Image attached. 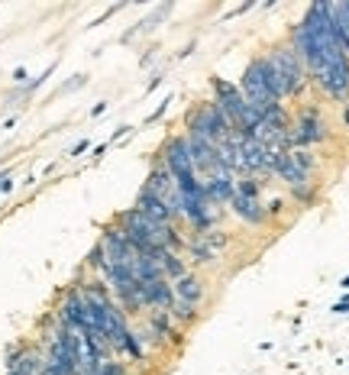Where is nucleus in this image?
Masks as SVG:
<instances>
[{
	"label": "nucleus",
	"mask_w": 349,
	"mask_h": 375,
	"mask_svg": "<svg viewBox=\"0 0 349 375\" xmlns=\"http://www.w3.org/2000/svg\"><path fill=\"white\" fill-rule=\"evenodd\" d=\"M201 185H204V194H207V201L214 207L230 204V201H233V194H236V178L230 175V172H217V175L204 178Z\"/></svg>",
	"instance_id": "obj_6"
},
{
	"label": "nucleus",
	"mask_w": 349,
	"mask_h": 375,
	"mask_svg": "<svg viewBox=\"0 0 349 375\" xmlns=\"http://www.w3.org/2000/svg\"><path fill=\"white\" fill-rule=\"evenodd\" d=\"M288 156H291V162L307 175V178H314V172H317V156H314L311 149H291Z\"/></svg>",
	"instance_id": "obj_12"
},
{
	"label": "nucleus",
	"mask_w": 349,
	"mask_h": 375,
	"mask_svg": "<svg viewBox=\"0 0 349 375\" xmlns=\"http://www.w3.org/2000/svg\"><path fill=\"white\" fill-rule=\"evenodd\" d=\"M265 210H269V217H282L284 214V201L282 197H272V201H265Z\"/></svg>",
	"instance_id": "obj_16"
},
{
	"label": "nucleus",
	"mask_w": 349,
	"mask_h": 375,
	"mask_svg": "<svg viewBox=\"0 0 349 375\" xmlns=\"http://www.w3.org/2000/svg\"><path fill=\"white\" fill-rule=\"evenodd\" d=\"M185 133H198V136L210 140L214 146H220V142H227V140H233L236 136L233 123L227 120V113L220 110L214 101L198 103V107L188 113V130Z\"/></svg>",
	"instance_id": "obj_1"
},
{
	"label": "nucleus",
	"mask_w": 349,
	"mask_h": 375,
	"mask_svg": "<svg viewBox=\"0 0 349 375\" xmlns=\"http://www.w3.org/2000/svg\"><path fill=\"white\" fill-rule=\"evenodd\" d=\"M333 314H349V291H346V298H343L340 304H333Z\"/></svg>",
	"instance_id": "obj_20"
},
{
	"label": "nucleus",
	"mask_w": 349,
	"mask_h": 375,
	"mask_svg": "<svg viewBox=\"0 0 349 375\" xmlns=\"http://www.w3.org/2000/svg\"><path fill=\"white\" fill-rule=\"evenodd\" d=\"M185 253L191 256V262H198V265H210L214 259H217L220 249H217L214 243H210V240H207L204 233H198V236H191V240H188V246H185Z\"/></svg>",
	"instance_id": "obj_10"
},
{
	"label": "nucleus",
	"mask_w": 349,
	"mask_h": 375,
	"mask_svg": "<svg viewBox=\"0 0 349 375\" xmlns=\"http://www.w3.org/2000/svg\"><path fill=\"white\" fill-rule=\"evenodd\" d=\"M87 269H94V272H104V249H101V243L87 253Z\"/></svg>",
	"instance_id": "obj_15"
},
{
	"label": "nucleus",
	"mask_w": 349,
	"mask_h": 375,
	"mask_svg": "<svg viewBox=\"0 0 349 375\" xmlns=\"http://www.w3.org/2000/svg\"><path fill=\"white\" fill-rule=\"evenodd\" d=\"M171 288H175V301L191 304V308H201L204 298H207V285H204V278H198L194 272L181 275L178 281H171Z\"/></svg>",
	"instance_id": "obj_7"
},
{
	"label": "nucleus",
	"mask_w": 349,
	"mask_h": 375,
	"mask_svg": "<svg viewBox=\"0 0 349 375\" xmlns=\"http://www.w3.org/2000/svg\"><path fill=\"white\" fill-rule=\"evenodd\" d=\"M107 110V101H101V103H94V107H91V117H101V113Z\"/></svg>",
	"instance_id": "obj_22"
},
{
	"label": "nucleus",
	"mask_w": 349,
	"mask_h": 375,
	"mask_svg": "<svg viewBox=\"0 0 349 375\" xmlns=\"http://www.w3.org/2000/svg\"><path fill=\"white\" fill-rule=\"evenodd\" d=\"M162 78H165V75H162V72H159V75H152V81H149V85H146V91H152V88H159V85H162Z\"/></svg>",
	"instance_id": "obj_23"
},
{
	"label": "nucleus",
	"mask_w": 349,
	"mask_h": 375,
	"mask_svg": "<svg viewBox=\"0 0 349 375\" xmlns=\"http://www.w3.org/2000/svg\"><path fill=\"white\" fill-rule=\"evenodd\" d=\"M171 324H178V327H191L194 320H198V308H191V304H181V301H175L171 304Z\"/></svg>",
	"instance_id": "obj_11"
},
{
	"label": "nucleus",
	"mask_w": 349,
	"mask_h": 375,
	"mask_svg": "<svg viewBox=\"0 0 349 375\" xmlns=\"http://www.w3.org/2000/svg\"><path fill=\"white\" fill-rule=\"evenodd\" d=\"M340 288H343V291H349V275H346V278L340 281Z\"/></svg>",
	"instance_id": "obj_25"
},
{
	"label": "nucleus",
	"mask_w": 349,
	"mask_h": 375,
	"mask_svg": "<svg viewBox=\"0 0 349 375\" xmlns=\"http://www.w3.org/2000/svg\"><path fill=\"white\" fill-rule=\"evenodd\" d=\"M330 140V126L321 117L317 107H301L298 117L291 120V142L294 149H311V146H321V142Z\"/></svg>",
	"instance_id": "obj_3"
},
{
	"label": "nucleus",
	"mask_w": 349,
	"mask_h": 375,
	"mask_svg": "<svg viewBox=\"0 0 349 375\" xmlns=\"http://www.w3.org/2000/svg\"><path fill=\"white\" fill-rule=\"evenodd\" d=\"M269 58L275 62L278 75H282L288 101H291V97H301V94L307 91V85H311V78H307V68H304L301 56H298V52H294L288 42H282V46L269 49Z\"/></svg>",
	"instance_id": "obj_2"
},
{
	"label": "nucleus",
	"mask_w": 349,
	"mask_h": 375,
	"mask_svg": "<svg viewBox=\"0 0 349 375\" xmlns=\"http://www.w3.org/2000/svg\"><path fill=\"white\" fill-rule=\"evenodd\" d=\"M81 85H85V75H75L71 81H65V85H62V91H75V88H81Z\"/></svg>",
	"instance_id": "obj_17"
},
{
	"label": "nucleus",
	"mask_w": 349,
	"mask_h": 375,
	"mask_svg": "<svg viewBox=\"0 0 349 375\" xmlns=\"http://www.w3.org/2000/svg\"><path fill=\"white\" fill-rule=\"evenodd\" d=\"M343 126H346V130H349V103H346V107H343Z\"/></svg>",
	"instance_id": "obj_24"
},
{
	"label": "nucleus",
	"mask_w": 349,
	"mask_h": 375,
	"mask_svg": "<svg viewBox=\"0 0 349 375\" xmlns=\"http://www.w3.org/2000/svg\"><path fill=\"white\" fill-rule=\"evenodd\" d=\"M169 103H171V97H165V101H162V103H159V110H155V113H152V117H149V120H159V117H162V113H165V110H169Z\"/></svg>",
	"instance_id": "obj_21"
},
{
	"label": "nucleus",
	"mask_w": 349,
	"mask_h": 375,
	"mask_svg": "<svg viewBox=\"0 0 349 375\" xmlns=\"http://www.w3.org/2000/svg\"><path fill=\"white\" fill-rule=\"evenodd\" d=\"M136 210H139L142 217H149L152 224L159 226H175V220H171V210L165 204H162L159 197L152 194V191H146V188H139V194H136Z\"/></svg>",
	"instance_id": "obj_8"
},
{
	"label": "nucleus",
	"mask_w": 349,
	"mask_h": 375,
	"mask_svg": "<svg viewBox=\"0 0 349 375\" xmlns=\"http://www.w3.org/2000/svg\"><path fill=\"white\" fill-rule=\"evenodd\" d=\"M246 75H253L259 85L269 91V97L272 101H278V103H284L288 101V94H284V81H282V75H278V68H275V62L269 58V52H262V56H253L249 58V65L243 68Z\"/></svg>",
	"instance_id": "obj_4"
},
{
	"label": "nucleus",
	"mask_w": 349,
	"mask_h": 375,
	"mask_svg": "<svg viewBox=\"0 0 349 375\" xmlns=\"http://www.w3.org/2000/svg\"><path fill=\"white\" fill-rule=\"evenodd\" d=\"M155 262H159L162 275H165L169 281H178L181 275H188V262H185V256L171 253V249H165V246L155 253Z\"/></svg>",
	"instance_id": "obj_9"
},
{
	"label": "nucleus",
	"mask_w": 349,
	"mask_h": 375,
	"mask_svg": "<svg viewBox=\"0 0 349 375\" xmlns=\"http://www.w3.org/2000/svg\"><path fill=\"white\" fill-rule=\"evenodd\" d=\"M87 146H91V142H87V140L75 142V146H71V152H68V156H71V159H75V156H81V152H87Z\"/></svg>",
	"instance_id": "obj_18"
},
{
	"label": "nucleus",
	"mask_w": 349,
	"mask_h": 375,
	"mask_svg": "<svg viewBox=\"0 0 349 375\" xmlns=\"http://www.w3.org/2000/svg\"><path fill=\"white\" fill-rule=\"evenodd\" d=\"M26 68H23V65H19V68H13V81H17V85H26Z\"/></svg>",
	"instance_id": "obj_19"
},
{
	"label": "nucleus",
	"mask_w": 349,
	"mask_h": 375,
	"mask_svg": "<svg viewBox=\"0 0 349 375\" xmlns=\"http://www.w3.org/2000/svg\"><path fill=\"white\" fill-rule=\"evenodd\" d=\"M236 194L259 197V201H262V181L259 178H236Z\"/></svg>",
	"instance_id": "obj_14"
},
{
	"label": "nucleus",
	"mask_w": 349,
	"mask_h": 375,
	"mask_svg": "<svg viewBox=\"0 0 349 375\" xmlns=\"http://www.w3.org/2000/svg\"><path fill=\"white\" fill-rule=\"evenodd\" d=\"M230 210H233L243 224L249 226H265L272 217H269V210H265V204L259 201V197H243V194H233V201H230Z\"/></svg>",
	"instance_id": "obj_5"
},
{
	"label": "nucleus",
	"mask_w": 349,
	"mask_h": 375,
	"mask_svg": "<svg viewBox=\"0 0 349 375\" xmlns=\"http://www.w3.org/2000/svg\"><path fill=\"white\" fill-rule=\"evenodd\" d=\"M288 191H291V197L301 207L317 204V185H314V181H307V185H298V188H288Z\"/></svg>",
	"instance_id": "obj_13"
}]
</instances>
